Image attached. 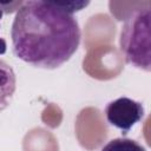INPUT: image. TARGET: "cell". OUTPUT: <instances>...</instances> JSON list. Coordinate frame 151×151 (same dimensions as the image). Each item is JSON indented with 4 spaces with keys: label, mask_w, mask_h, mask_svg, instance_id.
Returning a JSON list of instances; mask_svg holds the SVG:
<instances>
[{
    "label": "cell",
    "mask_w": 151,
    "mask_h": 151,
    "mask_svg": "<svg viewBox=\"0 0 151 151\" xmlns=\"http://www.w3.org/2000/svg\"><path fill=\"white\" fill-rule=\"evenodd\" d=\"M104 113L110 125L120 130L123 134H126L143 119L145 111L142 103L127 97H120L110 101Z\"/></svg>",
    "instance_id": "3"
},
{
    "label": "cell",
    "mask_w": 151,
    "mask_h": 151,
    "mask_svg": "<svg viewBox=\"0 0 151 151\" xmlns=\"http://www.w3.org/2000/svg\"><path fill=\"white\" fill-rule=\"evenodd\" d=\"M101 151H146L145 147L134 139L114 138L103 146Z\"/></svg>",
    "instance_id": "5"
},
{
    "label": "cell",
    "mask_w": 151,
    "mask_h": 151,
    "mask_svg": "<svg viewBox=\"0 0 151 151\" xmlns=\"http://www.w3.org/2000/svg\"><path fill=\"white\" fill-rule=\"evenodd\" d=\"M150 20L149 4L134 8L126 17L119 35V48L125 61L145 72L151 71Z\"/></svg>",
    "instance_id": "2"
},
{
    "label": "cell",
    "mask_w": 151,
    "mask_h": 151,
    "mask_svg": "<svg viewBox=\"0 0 151 151\" xmlns=\"http://www.w3.org/2000/svg\"><path fill=\"white\" fill-rule=\"evenodd\" d=\"M11 37L17 58L34 67L54 70L76 53L81 33L73 14L55 1L28 0L17 11Z\"/></svg>",
    "instance_id": "1"
},
{
    "label": "cell",
    "mask_w": 151,
    "mask_h": 151,
    "mask_svg": "<svg viewBox=\"0 0 151 151\" xmlns=\"http://www.w3.org/2000/svg\"><path fill=\"white\" fill-rule=\"evenodd\" d=\"M2 14H4V12L0 9V20H1V18H2ZM6 50H7L6 41L0 37V54H5V53H6Z\"/></svg>",
    "instance_id": "6"
},
{
    "label": "cell",
    "mask_w": 151,
    "mask_h": 151,
    "mask_svg": "<svg viewBox=\"0 0 151 151\" xmlns=\"http://www.w3.org/2000/svg\"><path fill=\"white\" fill-rule=\"evenodd\" d=\"M17 88V77L12 66L0 58V112L12 101Z\"/></svg>",
    "instance_id": "4"
}]
</instances>
